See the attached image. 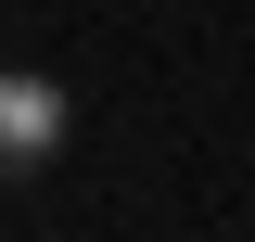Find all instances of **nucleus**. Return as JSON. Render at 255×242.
Instances as JSON below:
<instances>
[{
  "mask_svg": "<svg viewBox=\"0 0 255 242\" xmlns=\"http://www.w3.org/2000/svg\"><path fill=\"white\" fill-rule=\"evenodd\" d=\"M64 153V77H0V179H38Z\"/></svg>",
  "mask_w": 255,
  "mask_h": 242,
  "instance_id": "obj_1",
  "label": "nucleus"
}]
</instances>
